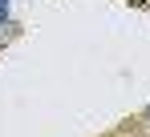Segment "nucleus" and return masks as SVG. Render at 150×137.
<instances>
[{"instance_id": "1", "label": "nucleus", "mask_w": 150, "mask_h": 137, "mask_svg": "<svg viewBox=\"0 0 150 137\" xmlns=\"http://www.w3.org/2000/svg\"><path fill=\"white\" fill-rule=\"evenodd\" d=\"M8 12H12V0H0V24L8 20Z\"/></svg>"}]
</instances>
